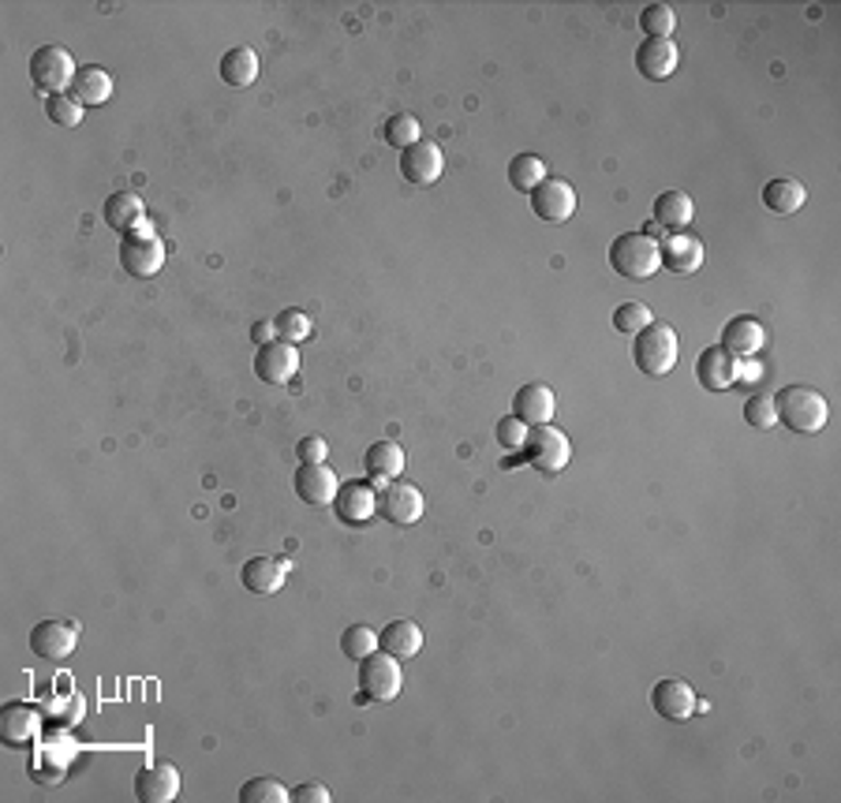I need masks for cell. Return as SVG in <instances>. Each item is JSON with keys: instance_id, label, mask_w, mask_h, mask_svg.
<instances>
[{"instance_id": "60d3db41", "label": "cell", "mask_w": 841, "mask_h": 803, "mask_svg": "<svg viewBox=\"0 0 841 803\" xmlns=\"http://www.w3.org/2000/svg\"><path fill=\"white\" fill-rule=\"evenodd\" d=\"M326 452H330V445H326V438H318V433H311V438H304L296 445L299 463H326Z\"/></svg>"}, {"instance_id": "ac0fdd59", "label": "cell", "mask_w": 841, "mask_h": 803, "mask_svg": "<svg viewBox=\"0 0 841 803\" xmlns=\"http://www.w3.org/2000/svg\"><path fill=\"white\" fill-rule=\"evenodd\" d=\"M651 706L666 721H689L695 714V692L692 684L677 681V676H666V681H659L651 688Z\"/></svg>"}, {"instance_id": "7bdbcfd3", "label": "cell", "mask_w": 841, "mask_h": 803, "mask_svg": "<svg viewBox=\"0 0 841 803\" xmlns=\"http://www.w3.org/2000/svg\"><path fill=\"white\" fill-rule=\"evenodd\" d=\"M274 336H277L274 322H255V325H251V341H255L258 347L269 344V341H274Z\"/></svg>"}, {"instance_id": "8fae6325", "label": "cell", "mask_w": 841, "mask_h": 803, "mask_svg": "<svg viewBox=\"0 0 841 803\" xmlns=\"http://www.w3.org/2000/svg\"><path fill=\"white\" fill-rule=\"evenodd\" d=\"M333 512H337L341 524L363 527L366 520L379 512V490H374L371 482H363V479L341 482V490H337V497H333Z\"/></svg>"}, {"instance_id": "83f0119b", "label": "cell", "mask_w": 841, "mask_h": 803, "mask_svg": "<svg viewBox=\"0 0 841 803\" xmlns=\"http://www.w3.org/2000/svg\"><path fill=\"white\" fill-rule=\"evenodd\" d=\"M72 98L83 105V109H91V105H105L113 98V75L105 72V67H79V75H75L72 83Z\"/></svg>"}, {"instance_id": "9c48e42d", "label": "cell", "mask_w": 841, "mask_h": 803, "mask_svg": "<svg viewBox=\"0 0 841 803\" xmlns=\"http://www.w3.org/2000/svg\"><path fill=\"white\" fill-rule=\"evenodd\" d=\"M441 172H446V153H441L438 142L419 139L415 147L401 150V176L412 188H430V183L441 180Z\"/></svg>"}, {"instance_id": "f1b7e54d", "label": "cell", "mask_w": 841, "mask_h": 803, "mask_svg": "<svg viewBox=\"0 0 841 803\" xmlns=\"http://www.w3.org/2000/svg\"><path fill=\"white\" fill-rule=\"evenodd\" d=\"M404 463H408V457H404V449L396 445L393 438H385V441H374L371 449L363 452V468L371 471V475H379V479H401V471H404Z\"/></svg>"}, {"instance_id": "b9f144b4", "label": "cell", "mask_w": 841, "mask_h": 803, "mask_svg": "<svg viewBox=\"0 0 841 803\" xmlns=\"http://www.w3.org/2000/svg\"><path fill=\"white\" fill-rule=\"evenodd\" d=\"M292 800L296 803H330L333 796H330V789L318 785V781H304V785L292 789Z\"/></svg>"}, {"instance_id": "7a4b0ae2", "label": "cell", "mask_w": 841, "mask_h": 803, "mask_svg": "<svg viewBox=\"0 0 841 803\" xmlns=\"http://www.w3.org/2000/svg\"><path fill=\"white\" fill-rule=\"evenodd\" d=\"M677 355H681V344H677V329L670 322H659V318H654L651 325L632 336V360L640 366V374H647V377L673 374Z\"/></svg>"}, {"instance_id": "4316f807", "label": "cell", "mask_w": 841, "mask_h": 803, "mask_svg": "<svg viewBox=\"0 0 841 803\" xmlns=\"http://www.w3.org/2000/svg\"><path fill=\"white\" fill-rule=\"evenodd\" d=\"M379 646L382 651H390L396 662H404V657H415L423 651V628L415 621H390L379 632Z\"/></svg>"}, {"instance_id": "52a82bcc", "label": "cell", "mask_w": 841, "mask_h": 803, "mask_svg": "<svg viewBox=\"0 0 841 803\" xmlns=\"http://www.w3.org/2000/svg\"><path fill=\"white\" fill-rule=\"evenodd\" d=\"M404 688V673L390 651H374L360 662V695L371 703H393Z\"/></svg>"}, {"instance_id": "d6a6232c", "label": "cell", "mask_w": 841, "mask_h": 803, "mask_svg": "<svg viewBox=\"0 0 841 803\" xmlns=\"http://www.w3.org/2000/svg\"><path fill=\"white\" fill-rule=\"evenodd\" d=\"M374 651H382L379 646V632L366 624H352L341 632V654L352 657V662H363V657H371Z\"/></svg>"}, {"instance_id": "f546056e", "label": "cell", "mask_w": 841, "mask_h": 803, "mask_svg": "<svg viewBox=\"0 0 841 803\" xmlns=\"http://www.w3.org/2000/svg\"><path fill=\"white\" fill-rule=\"evenodd\" d=\"M217 72L228 86H239V90H244V86L258 79V53L251 50V45H236V50H228L221 56Z\"/></svg>"}, {"instance_id": "1f68e13d", "label": "cell", "mask_w": 841, "mask_h": 803, "mask_svg": "<svg viewBox=\"0 0 841 803\" xmlns=\"http://www.w3.org/2000/svg\"><path fill=\"white\" fill-rule=\"evenodd\" d=\"M274 329H277V341H288V344L299 347L304 341H311L315 322H311V314H307V311H299V307H288V311L277 314Z\"/></svg>"}, {"instance_id": "e575fe53", "label": "cell", "mask_w": 841, "mask_h": 803, "mask_svg": "<svg viewBox=\"0 0 841 803\" xmlns=\"http://www.w3.org/2000/svg\"><path fill=\"white\" fill-rule=\"evenodd\" d=\"M292 789H285L277 778H251L239 789V803H288Z\"/></svg>"}, {"instance_id": "603a6c76", "label": "cell", "mask_w": 841, "mask_h": 803, "mask_svg": "<svg viewBox=\"0 0 841 803\" xmlns=\"http://www.w3.org/2000/svg\"><path fill=\"white\" fill-rule=\"evenodd\" d=\"M102 221H105V225H109L113 232L128 236V232H139L142 225H147V206H142V199L135 195V191H116V195L105 199Z\"/></svg>"}, {"instance_id": "484cf974", "label": "cell", "mask_w": 841, "mask_h": 803, "mask_svg": "<svg viewBox=\"0 0 841 803\" xmlns=\"http://www.w3.org/2000/svg\"><path fill=\"white\" fill-rule=\"evenodd\" d=\"M805 202H808L805 183L792 180V176H778V180H770L767 188H763V206H767L770 214H778V217H792L797 210H805Z\"/></svg>"}, {"instance_id": "d6986e66", "label": "cell", "mask_w": 841, "mask_h": 803, "mask_svg": "<svg viewBox=\"0 0 841 803\" xmlns=\"http://www.w3.org/2000/svg\"><path fill=\"white\" fill-rule=\"evenodd\" d=\"M557 411V400H554V389L543 382H531V385H520L517 396H512V415L524 419L528 427H546Z\"/></svg>"}, {"instance_id": "ee69618b", "label": "cell", "mask_w": 841, "mask_h": 803, "mask_svg": "<svg viewBox=\"0 0 841 803\" xmlns=\"http://www.w3.org/2000/svg\"><path fill=\"white\" fill-rule=\"evenodd\" d=\"M741 377H763V366L748 363V366H744V371H741Z\"/></svg>"}, {"instance_id": "4dcf8cb0", "label": "cell", "mask_w": 841, "mask_h": 803, "mask_svg": "<svg viewBox=\"0 0 841 803\" xmlns=\"http://www.w3.org/2000/svg\"><path fill=\"white\" fill-rule=\"evenodd\" d=\"M546 172H550V164L539 158V153H517L509 164V183L520 191V195H531V191L546 180Z\"/></svg>"}, {"instance_id": "30bf717a", "label": "cell", "mask_w": 841, "mask_h": 803, "mask_svg": "<svg viewBox=\"0 0 841 803\" xmlns=\"http://www.w3.org/2000/svg\"><path fill=\"white\" fill-rule=\"evenodd\" d=\"M423 508H427V501H423V493L412 486V482H401L393 479L390 486H385L379 493V512L390 524L396 527H412L423 520Z\"/></svg>"}, {"instance_id": "7c38bea8", "label": "cell", "mask_w": 841, "mask_h": 803, "mask_svg": "<svg viewBox=\"0 0 841 803\" xmlns=\"http://www.w3.org/2000/svg\"><path fill=\"white\" fill-rule=\"evenodd\" d=\"M695 377H700V385L707 393H726L741 382V363L737 355H730L722 344H711L703 347L700 360H695Z\"/></svg>"}, {"instance_id": "277c9868", "label": "cell", "mask_w": 841, "mask_h": 803, "mask_svg": "<svg viewBox=\"0 0 841 803\" xmlns=\"http://www.w3.org/2000/svg\"><path fill=\"white\" fill-rule=\"evenodd\" d=\"M75 75H79V67H75L72 53H67L64 45H42V50H34L31 83L45 98H53V94H72Z\"/></svg>"}, {"instance_id": "ba28073f", "label": "cell", "mask_w": 841, "mask_h": 803, "mask_svg": "<svg viewBox=\"0 0 841 803\" xmlns=\"http://www.w3.org/2000/svg\"><path fill=\"white\" fill-rule=\"evenodd\" d=\"M531 210H535V217L546 221V225H565V221H573L576 214V188L568 180L546 176L531 191Z\"/></svg>"}, {"instance_id": "3957f363", "label": "cell", "mask_w": 841, "mask_h": 803, "mask_svg": "<svg viewBox=\"0 0 841 803\" xmlns=\"http://www.w3.org/2000/svg\"><path fill=\"white\" fill-rule=\"evenodd\" d=\"M610 266L617 277L625 280H647L662 269V247L659 239L643 236V232H621L610 244Z\"/></svg>"}, {"instance_id": "9a60e30c", "label": "cell", "mask_w": 841, "mask_h": 803, "mask_svg": "<svg viewBox=\"0 0 841 803\" xmlns=\"http://www.w3.org/2000/svg\"><path fill=\"white\" fill-rule=\"evenodd\" d=\"M79 643V628L72 621H42L31 628V651L45 662H64Z\"/></svg>"}, {"instance_id": "8992f818", "label": "cell", "mask_w": 841, "mask_h": 803, "mask_svg": "<svg viewBox=\"0 0 841 803\" xmlns=\"http://www.w3.org/2000/svg\"><path fill=\"white\" fill-rule=\"evenodd\" d=\"M524 457L535 471H543V475H557V471H565V463L573 460V441H568V433H561L557 427H531L528 441H524Z\"/></svg>"}, {"instance_id": "6da1fadb", "label": "cell", "mask_w": 841, "mask_h": 803, "mask_svg": "<svg viewBox=\"0 0 841 803\" xmlns=\"http://www.w3.org/2000/svg\"><path fill=\"white\" fill-rule=\"evenodd\" d=\"M775 411L781 427H789L792 433H819L830 422L827 396L811 385H786L775 396Z\"/></svg>"}, {"instance_id": "f35d334b", "label": "cell", "mask_w": 841, "mask_h": 803, "mask_svg": "<svg viewBox=\"0 0 841 803\" xmlns=\"http://www.w3.org/2000/svg\"><path fill=\"white\" fill-rule=\"evenodd\" d=\"M744 422L756 430L778 427V411H775V396H748L744 400Z\"/></svg>"}, {"instance_id": "74e56055", "label": "cell", "mask_w": 841, "mask_h": 803, "mask_svg": "<svg viewBox=\"0 0 841 803\" xmlns=\"http://www.w3.org/2000/svg\"><path fill=\"white\" fill-rule=\"evenodd\" d=\"M654 322V314H651V307L647 303H621L614 311V329L617 333H625V336H636L640 329H647Z\"/></svg>"}, {"instance_id": "7402d4cb", "label": "cell", "mask_w": 841, "mask_h": 803, "mask_svg": "<svg viewBox=\"0 0 841 803\" xmlns=\"http://www.w3.org/2000/svg\"><path fill=\"white\" fill-rule=\"evenodd\" d=\"M337 490H341V482H337L330 463H299L296 493L307 501V505H333Z\"/></svg>"}, {"instance_id": "2e32d148", "label": "cell", "mask_w": 841, "mask_h": 803, "mask_svg": "<svg viewBox=\"0 0 841 803\" xmlns=\"http://www.w3.org/2000/svg\"><path fill=\"white\" fill-rule=\"evenodd\" d=\"M767 344V325L752 314H733L726 325H722V347L737 360H752V355L763 352Z\"/></svg>"}, {"instance_id": "44dd1931", "label": "cell", "mask_w": 841, "mask_h": 803, "mask_svg": "<svg viewBox=\"0 0 841 803\" xmlns=\"http://www.w3.org/2000/svg\"><path fill=\"white\" fill-rule=\"evenodd\" d=\"M662 247V266L670 269V274L677 277H689L695 274V269L703 266V258H707V250H703V239L692 236V232H673Z\"/></svg>"}, {"instance_id": "cb8c5ba5", "label": "cell", "mask_w": 841, "mask_h": 803, "mask_svg": "<svg viewBox=\"0 0 841 803\" xmlns=\"http://www.w3.org/2000/svg\"><path fill=\"white\" fill-rule=\"evenodd\" d=\"M38 732H42V718H38V710L31 703H8L4 706V714H0V737H4V743L23 748V743H31Z\"/></svg>"}, {"instance_id": "d4e9b609", "label": "cell", "mask_w": 841, "mask_h": 803, "mask_svg": "<svg viewBox=\"0 0 841 803\" xmlns=\"http://www.w3.org/2000/svg\"><path fill=\"white\" fill-rule=\"evenodd\" d=\"M695 221V202L684 191H662L654 199V225L662 232H689Z\"/></svg>"}, {"instance_id": "ffe728a7", "label": "cell", "mask_w": 841, "mask_h": 803, "mask_svg": "<svg viewBox=\"0 0 841 803\" xmlns=\"http://www.w3.org/2000/svg\"><path fill=\"white\" fill-rule=\"evenodd\" d=\"M677 64H681V50L673 45V38H666V42H659V38H647L640 50H636V72H640L643 79H651V83L670 79V75L677 72Z\"/></svg>"}, {"instance_id": "8d00e7d4", "label": "cell", "mask_w": 841, "mask_h": 803, "mask_svg": "<svg viewBox=\"0 0 841 803\" xmlns=\"http://www.w3.org/2000/svg\"><path fill=\"white\" fill-rule=\"evenodd\" d=\"M83 113L86 109L72 98V94H53V98H45V116H50L56 128H79Z\"/></svg>"}, {"instance_id": "5bb4252c", "label": "cell", "mask_w": 841, "mask_h": 803, "mask_svg": "<svg viewBox=\"0 0 841 803\" xmlns=\"http://www.w3.org/2000/svg\"><path fill=\"white\" fill-rule=\"evenodd\" d=\"M183 778L172 762H150L135 778V800L139 803H172L180 796Z\"/></svg>"}, {"instance_id": "ab89813d", "label": "cell", "mask_w": 841, "mask_h": 803, "mask_svg": "<svg viewBox=\"0 0 841 803\" xmlns=\"http://www.w3.org/2000/svg\"><path fill=\"white\" fill-rule=\"evenodd\" d=\"M528 433H531V427L524 419H517V415H505V419L498 422V441H501V449H509V452L524 449Z\"/></svg>"}, {"instance_id": "5b68a950", "label": "cell", "mask_w": 841, "mask_h": 803, "mask_svg": "<svg viewBox=\"0 0 841 803\" xmlns=\"http://www.w3.org/2000/svg\"><path fill=\"white\" fill-rule=\"evenodd\" d=\"M120 266L139 280L161 274V266H166V244L158 239V232L142 225L139 232L120 236Z\"/></svg>"}, {"instance_id": "e0dca14e", "label": "cell", "mask_w": 841, "mask_h": 803, "mask_svg": "<svg viewBox=\"0 0 841 803\" xmlns=\"http://www.w3.org/2000/svg\"><path fill=\"white\" fill-rule=\"evenodd\" d=\"M288 572H292V560L285 557H251L244 568H239V583H244L251 595H277L285 587Z\"/></svg>"}, {"instance_id": "d590c367", "label": "cell", "mask_w": 841, "mask_h": 803, "mask_svg": "<svg viewBox=\"0 0 841 803\" xmlns=\"http://www.w3.org/2000/svg\"><path fill=\"white\" fill-rule=\"evenodd\" d=\"M640 31L647 38H659V42H666V38H673L677 31V15L670 4H647L643 15H640Z\"/></svg>"}, {"instance_id": "836d02e7", "label": "cell", "mask_w": 841, "mask_h": 803, "mask_svg": "<svg viewBox=\"0 0 841 803\" xmlns=\"http://www.w3.org/2000/svg\"><path fill=\"white\" fill-rule=\"evenodd\" d=\"M382 135H385V142H390V147L408 150V147H415V142L423 139V128H419V120H415L412 113H393L390 120H385Z\"/></svg>"}, {"instance_id": "4fadbf2b", "label": "cell", "mask_w": 841, "mask_h": 803, "mask_svg": "<svg viewBox=\"0 0 841 803\" xmlns=\"http://www.w3.org/2000/svg\"><path fill=\"white\" fill-rule=\"evenodd\" d=\"M255 374L266 385H288L299 374V347L288 341H269L258 347L255 355Z\"/></svg>"}]
</instances>
